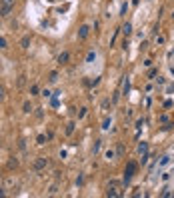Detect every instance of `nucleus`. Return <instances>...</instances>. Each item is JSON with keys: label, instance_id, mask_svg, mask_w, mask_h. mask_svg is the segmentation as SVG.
<instances>
[{"label": "nucleus", "instance_id": "obj_22", "mask_svg": "<svg viewBox=\"0 0 174 198\" xmlns=\"http://www.w3.org/2000/svg\"><path fill=\"white\" fill-rule=\"evenodd\" d=\"M106 158H108V160L114 158V150H108V152H106Z\"/></svg>", "mask_w": 174, "mask_h": 198}, {"label": "nucleus", "instance_id": "obj_5", "mask_svg": "<svg viewBox=\"0 0 174 198\" xmlns=\"http://www.w3.org/2000/svg\"><path fill=\"white\" fill-rule=\"evenodd\" d=\"M12 8H14V4H2L0 6V14L2 16H8V14L12 12Z\"/></svg>", "mask_w": 174, "mask_h": 198}, {"label": "nucleus", "instance_id": "obj_3", "mask_svg": "<svg viewBox=\"0 0 174 198\" xmlns=\"http://www.w3.org/2000/svg\"><path fill=\"white\" fill-rule=\"evenodd\" d=\"M46 166H48V160L44 158V156H40V158H36V160H34V170H38V172H40V170H44Z\"/></svg>", "mask_w": 174, "mask_h": 198}, {"label": "nucleus", "instance_id": "obj_2", "mask_svg": "<svg viewBox=\"0 0 174 198\" xmlns=\"http://www.w3.org/2000/svg\"><path fill=\"white\" fill-rule=\"evenodd\" d=\"M134 172H136V164H134V162H128L126 170H124V184H128V182H130V180H132Z\"/></svg>", "mask_w": 174, "mask_h": 198}, {"label": "nucleus", "instance_id": "obj_19", "mask_svg": "<svg viewBox=\"0 0 174 198\" xmlns=\"http://www.w3.org/2000/svg\"><path fill=\"white\" fill-rule=\"evenodd\" d=\"M164 40H166V36H156V42L158 44H164Z\"/></svg>", "mask_w": 174, "mask_h": 198}, {"label": "nucleus", "instance_id": "obj_11", "mask_svg": "<svg viewBox=\"0 0 174 198\" xmlns=\"http://www.w3.org/2000/svg\"><path fill=\"white\" fill-rule=\"evenodd\" d=\"M74 126H76L74 122H68V124H66V134H72V132H74Z\"/></svg>", "mask_w": 174, "mask_h": 198}, {"label": "nucleus", "instance_id": "obj_7", "mask_svg": "<svg viewBox=\"0 0 174 198\" xmlns=\"http://www.w3.org/2000/svg\"><path fill=\"white\" fill-rule=\"evenodd\" d=\"M122 32H124V36H130V34H132V24L126 22V24L122 26Z\"/></svg>", "mask_w": 174, "mask_h": 198}, {"label": "nucleus", "instance_id": "obj_13", "mask_svg": "<svg viewBox=\"0 0 174 198\" xmlns=\"http://www.w3.org/2000/svg\"><path fill=\"white\" fill-rule=\"evenodd\" d=\"M36 142H38V144H44V142H46V136H44V134H40V136L36 138Z\"/></svg>", "mask_w": 174, "mask_h": 198}, {"label": "nucleus", "instance_id": "obj_10", "mask_svg": "<svg viewBox=\"0 0 174 198\" xmlns=\"http://www.w3.org/2000/svg\"><path fill=\"white\" fill-rule=\"evenodd\" d=\"M22 110H24V112H32V106H30V102H28V100H26V102H24V106H22Z\"/></svg>", "mask_w": 174, "mask_h": 198}, {"label": "nucleus", "instance_id": "obj_12", "mask_svg": "<svg viewBox=\"0 0 174 198\" xmlns=\"http://www.w3.org/2000/svg\"><path fill=\"white\" fill-rule=\"evenodd\" d=\"M50 82H56V80H58V72H50Z\"/></svg>", "mask_w": 174, "mask_h": 198}, {"label": "nucleus", "instance_id": "obj_9", "mask_svg": "<svg viewBox=\"0 0 174 198\" xmlns=\"http://www.w3.org/2000/svg\"><path fill=\"white\" fill-rule=\"evenodd\" d=\"M146 150H148V144H146V142L138 144V152H140V154H146Z\"/></svg>", "mask_w": 174, "mask_h": 198}, {"label": "nucleus", "instance_id": "obj_20", "mask_svg": "<svg viewBox=\"0 0 174 198\" xmlns=\"http://www.w3.org/2000/svg\"><path fill=\"white\" fill-rule=\"evenodd\" d=\"M86 116V108H80V112H78V118H84Z\"/></svg>", "mask_w": 174, "mask_h": 198}, {"label": "nucleus", "instance_id": "obj_23", "mask_svg": "<svg viewBox=\"0 0 174 198\" xmlns=\"http://www.w3.org/2000/svg\"><path fill=\"white\" fill-rule=\"evenodd\" d=\"M24 78H26V76H24V74H22L20 78H18V86H24Z\"/></svg>", "mask_w": 174, "mask_h": 198}, {"label": "nucleus", "instance_id": "obj_14", "mask_svg": "<svg viewBox=\"0 0 174 198\" xmlns=\"http://www.w3.org/2000/svg\"><path fill=\"white\" fill-rule=\"evenodd\" d=\"M94 58H96V54H94V52H88V56H86V62H92Z\"/></svg>", "mask_w": 174, "mask_h": 198}, {"label": "nucleus", "instance_id": "obj_1", "mask_svg": "<svg viewBox=\"0 0 174 198\" xmlns=\"http://www.w3.org/2000/svg\"><path fill=\"white\" fill-rule=\"evenodd\" d=\"M106 194L110 198H118L122 196V182H118V180H110L106 186Z\"/></svg>", "mask_w": 174, "mask_h": 198}, {"label": "nucleus", "instance_id": "obj_4", "mask_svg": "<svg viewBox=\"0 0 174 198\" xmlns=\"http://www.w3.org/2000/svg\"><path fill=\"white\" fill-rule=\"evenodd\" d=\"M88 34H90V26H86V24H84V26H80V30H78V38H80V40H86Z\"/></svg>", "mask_w": 174, "mask_h": 198}, {"label": "nucleus", "instance_id": "obj_26", "mask_svg": "<svg viewBox=\"0 0 174 198\" xmlns=\"http://www.w3.org/2000/svg\"><path fill=\"white\" fill-rule=\"evenodd\" d=\"M4 98V88H2V86H0V100Z\"/></svg>", "mask_w": 174, "mask_h": 198}, {"label": "nucleus", "instance_id": "obj_18", "mask_svg": "<svg viewBox=\"0 0 174 198\" xmlns=\"http://www.w3.org/2000/svg\"><path fill=\"white\" fill-rule=\"evenodd\" d=\"M6 44H8L6 38H2V36H0V48H6Z\"/></svg>", "mask_w": 174, "mask_h": 198}, {"label": "nucleus", "instance_id": "obj_25", "mask_svg": "<svg viewBox=\"0 0 174 198\" xmlns=\"http://www.w3.org/2000/svg\"><path fill=\"white\" fill-rule=\"evenodd\" d=\"M2 4H14V0H0Z\"/></svg>", "mask_w": 174, "mask_h": 198}, {"label": "nucleus", "instance_id": "obj_15", "mask_svg": "<svg viewBox=\"0 0 174 198\" xmlns=\"http://www.w3.org/2000/svg\"><path fill=\"white\" fill-rule=\"evenodd\" d=\"M122 88H124V94H126V92H128V88H130V82H128V78L124 80V86H122Z\"/></svg>", "mask_w": 174, "mask_h": 198}, {"label": "nucleus", "instance_id": "obj_16", "mask_svg": "<svg viewBox=\"0 0 174 198\" xmlns=\"http://www.w3.org/2000/svg\"><path fill=\"white\" fill-rule=\"evenodd\" d=\"M108 126H110V118H104V122H102V128H104V130H106Z\"/></svg>", "mask_w": 174, "mask_h": 198}, {"label": "nucleus", "instance_id": "obj_21", "mask_svg": "<svg viewBox=\"0 0 174 198\" xmlns=\"http://www.w3.org/2000/svg\"><path fill=\"white\" fill-rule=\"evenodd\" d=\"M156 74H158V70H156V68H152V70H150V72H148V76H150V78H154V76H156Z\"/></svg>", "mask_w": 174, "mask_h": 198}, {"label": "nucleus", "instance_id": "obj_8", "mask_svg": "<svg viewBox=\"0 0 174 198\" xmlns=\"http://www.w3.org/2000/svg\"><path fill=\"white\" fill-rule=\"evenodd\" d=\"M20 46H22V48H28V46H30V36H24V38L20 40Z\"/></svg>", "mask_w": 174, "mask_h": 198}, {"label": "nucleus", "instance_id": "obj_6", "mask_svg": "<svg viewBox=\"0 0 174 198\" xmlns=\"http://www.w3.org/2000/svg\"><path fill=\"white\" fill-rule=\"evenodd\" d=\"M68 60H70V54H68V52H62V54H58V64H66Z\"/></svg>", "mask_w": 174, "mask_h": 198}, {"label": "nucleus", "instance_id": "obj_17", "mask_svg": "<svg viewBox=\"0 0 174 198\" xmlns=\"http://www.w3.org/2000/svg\"><path fill=\"white\" fill-rule=\"evenodd\" d=\"M92 150H94V152L100 150V140H96V142H94V148H92Z\"/></svg>", "mask_w": 174, "mask_h": 198}, {"label": "nucleus", "instance_id": "obj_24", "mask_svg": "<svg viewBox=\"0 0 174 198\" xmlns=\"http://www.w3.org/2000/svg\"><path fill=\"white\" fill-rule=\"evenodd\" d=\"M30 92H32V94H38V86L34 84V86H32V88H30Z\"/></svg>", "mask_w": 174, "mask_h": 198}]
</instances>
